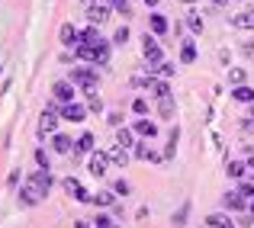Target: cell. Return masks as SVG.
I'll return each mask as SVG.
<instances>
[{"label":"cell","instance_id":"obj_3","mask_svg":"<svg viewBox=\"0 0 254 228\" xmlns=\"http://www.w3.org/2000/svg\"><path fill=\"white\" fill-rule=\"evenodd\" d=\"M71 84L84 87V90H97V71L93 68H74L71 71Z\"/></svg>","mask_w":254,"mask_h":228},{"label":"cell","instance_id":"obj_19","mask_svg":"<svg viewBox=\"0 0 254 228\" xmlns=\"http://www.w3.org/2000/svg\"><path fill=\"white\" fill-rule=\"evenodd\" d=\"M232 97H235L238 103H254V90H251V87H245V84H238L235 90H232Z\"/></svg>","mask_w":254,"mask_h":228},{"label":"cell","instance_id":"obj_45","mask_svg":"<svg viewBox=\"0 0 254 228\" xmlns=\"http://www.w3.org/2000/svg\"><path fill=\"white\" fill-rule=\"evenodd\" d=\"M145 3H148V6H158V3H161V0H145Z\"/></svg>","mask_w":254,"mask_h":228},{"label":"cell","instance_id":"obj_26","mask_svg":"<svg viewBox=\"0 0 254 228\" xmlns=\"http://www.w3.org/2000/svg\"><path fill=\"white\" fill-rule=\"evenodd\" d=\"M180 61L184 64H190V61H196V49H193V42H187L184 49H180Z\"/></svg>","mask_w":254,"mask_h":228},{"label":"cell","instance_id":"obj_30","mask_svg":"<svg viewBox=\"0 0 254 228\" xmlns=\"http://www.w3.org/2000/svg\"><path fill=\"white\" fill-rule=\"evenodd\" d=\"M93 203H97V206H116V196L106 190V193H97V196H93Z\"/></svg>","mask_w":254,"mask_h":228},{"label":"cell","instance_id":"obj_33","mask_svg":"<svg viewBox=\"0 0 254 228\" xmlns=\"http://www.w3.org/2000/svg\"><path fill=\"white\" fill-rule=\"evenodd\" d=\"M93 228H119V222H113L110 216H97L93 219Z\"/></svg>","mask_w":254,"mask_h":228},{"label":"cell","instance_id":"obj_11","mask_svg":"<svg viewBox=\"0 0 254 228\" xmlns=\"http://www.w3.org/2000/svg\"><path fill=\"white\" fill-rule=\"evenodd\" d=\"M222 206H225V209H235V212H242V209H248L251 203H248V199H245L238 190H232V193H225V196H222Z\"/></svg>","mask_w":254,"mask_h":228},{"label":"cell","instance_id":"obj_29","mask_svg":"<svg viewBox=\"0 0 254 228\" xmlns=\"http://www.w3.org/2000/svg\"><path fill=\"white\" fill-rule=\"evenodd\" d=\"M132 113H135V116H145V113H148V100L135 97V100H132Z\"/></svg>","mask_w":254,"mask_h":228},{"label":"cell","instance_id":"obj_21","mask_svg":"<svg viewBox=\"0 0 254 228\" xmlns=\"http://www.w3.org/2000/svg\"><path fill=\"white\" fill-rule=\"evenodd\" d=\"M81 42H84V45H93V42H103V39H100V29H97V26H93V23H90V26H87V29L81 32Z\"/></svg>","mask_w":254,"mask_h":228},{"label":"cell","instance_id":"obj_20","mask_svg":"<svg viewBox=\"0 0 254 228\" xmlns=\"http://www.w3.org/2000/svg\"><path fill=\"white\" fill-rule=\"evenodd\" d=\"M135 158H138V161H161V154L151 151L148 142H145V145H135Z\"/></svg>","mask_w":254,"mask_h":228},{"label":"cell","instance_id":"obj_31","mask_svg":"<svg viewBox=\"0 0 254 228\" xmlns=\"http://www.w3.org/2000/svg\"><path fill=\"white\" fill-rule=\"evenodd\" d=\"M151 74H161V77H171L174 74V64H168V61H161V64H155V68H148Z\"/></svg>","mask_w":254,"mask_h":228},{"label":"cell","instance_id":"obj_42","mask_svg":"<svg viewBox=\"0 0 254 228\" xmlns=\"http://www.w3.org/2000/svg\"><path fill=\"white\" fill-rule=\"evenodd\" d=\"M110 122L119 129V125H123V113H110Z\"/></svg>","mask_w":254,"mask_h":228},{"label":"cell","instance_id":"obj_13","mask_svg":"<svg viewBox=\"0 0 254 228\" xmlns=\"http://www.w3.org/2000/svg\"><path fill=\"white\" fill-rule=\"evenodd\" d=\"M232 26L235 29H254V10H242L232 16Z\"/></svg>","mask_w":254,"mask_h":228},{"label":"cell","instance_id":"obj_1","mask_svg":"<svg viewBox=\"0 0 254 228\" xmlns=\"http://www.w3.org/2000/svg\"><path fill=\"white\" fill-rule=\"evenodd\" d=\"M77 58L87 61V64H106V61H110V45H106V42L81 45V49H77Z\"/></svg>","mask_w":254,"mask_h":228},{"label":"cell","instance_id":"obj_9","mask_svg":"<svg viewBox=\"0 0 254 228\" xmlns=\"http://www.w3.org/2000/svg\"><path fill=\"white\" fill-rule=\"evenodd\" d=\"M84 116H87V106H81V103H64L62 106V119H68V122H84Z\"/></svg>","mask_w":254,"mask_h":228},{"label":"cell","instance_id":"obj_16","mask_svg":"<svg viewBox=\"0 0 254 228\" xmlns=\"http://www.w3.org/2000/svg\"><path fill=\"white\" fill-rule=\"evenodd\" d=\"M206 225H209V228H235V225H232V219L222 216V212H212V216L206 219Z\"/></svg>","mask_w":254,"mask_h":228},{"label":"cell","instance_id":"obj_44","mask_svg":"<svg viewBox=\"0 0 254 228\" xmlns=\"http://www.w3.org/2000/svg\"><path fill=\"white\" fill-rule=\"evenodd\" d=\"M212 3H216V6H225V3H229V0H212Z\"/></svg>","mask_w":254,"mask_h":228},{"label":"cell","instance_id":"obj_17","mask_svg":"<svg viewBox=\"0 0 254 228\" xmlns=\"http://www.w3.org/2000/svg\"><path fill=\"white\" fill-rule=\"evenodd\" d=\"M158 113H161V119H174V100H171V93H168V97H158Z\"/></svg>","mask_w":254,"mask_h":228},{"label":"cell","instance_id":"obj_40","mask_svg":"<svg viewBox=\"0 0 254 228\" xmlns=\"http://www.w3.org/2000/svg\"><path fill=\"white\" fill-rule=\"evenodd\" d=\"M36 161H39V167H49V154H45L42 148H39V151H36Z\"/></svg>","mask_w":254,"mask_h":228},{"label":"cell","instance_id":"obj_47","mask_svg":"<svg viewBox=\"0 0 254 228\" xmlns=\"http://www.w3.org/2000/svg\"><path fill=\"white\" fill-rule=\"evenodd\" d=\"M74 228H90V225H87V222H77V225H74Z\"/></svg>","mask_w":254,"mask_h":228},{"label":"cell","instance_id":"obj_48","mask_svg":"<svg viewBox=\"0 0 254 228\" xmlns=\"http://www.w3.org/2000/svg\"><path fill=\"white\" fill-rule=\"evenodd\" d=\"M180 3H193V0H180Z\"/></svg>","mask_w":254,"mask_h":228},{"label":"cell","instance_id":"obj_18","mask_svg":"<svg viewBox=\"0 0 254 228\" xmlns=\"http://www.w3.org/2000/svg\"><path fill=\"white\" fill-rule=\"evenodd\" d=\"M135 132H138V135H145V138H155L158 135V125L148 122V119H138V122H135Z\"/></svg>","mask_w":254,"mask_h":228},{"label":"cell","instance_id":"obj_46","mask_svg":"<svg viewBox=\"0 0 254 228\" xmlns=\"http://www.w3.org/2000/svg\"><path fill=\"white\" fill-rule=\"evenodd\" d=\"M248 216H254V199H251V206H248Z\"/></svg>","mask_w":254,"mask_h":228},{"label":"cell","instance_id":"obj_6","mask_svg":"<svg viewBox=\"0 0 254 228\" xmlns=\"http://www.w3.org/2000/svg\"><path fill=\"white\" fill-rule=\"evenodd\" d=\"M58 36H62V45H64V49H74V52H77V49L84 45V42H81V32H77V29H74L71 23H64Z\"/></svg>","mask_w":254,"mask_h":228},{"label":"cell","instance_id":"obj_41","mask_svg":"<svg viewBox=\"0 0 254 228\" xmlns=\"http://www.w3.org/2000/svg\"><path fill=\"white\" fill-rule=\"evenodd\" d=\"M245 173H248V177L254 180V158H248V161H245Z\"/></svg>","mask_w":254,"mask_h":228},{"label":"cell","instance_id":"obj_28","mask_svg":"<svg viewBox=\"0 0 254 228\" xmlns=\"http://www.w3.org/2000/svg\"><path fill=\"white\" fill-rule=\"evenodd\" d=\"M87 110H97V113L103 110V100L97 97V90H87Z\"/></svg>","mask_w":254,"mask_h":228},{"label":"cell","instance_id":"obj_2","mask_svg":"<svg viewBox=\"0 0 254 228\" xmlns=\"http://www.w3.org/2000/svg\"><path fill=\"white\" fill-rule=\"evenodd\" d=\"M110 10H113V0H90V6H87V19H90L93 26H100V23L110 19Z\"/></svg>","mask_w":254,"mask_h":228},{"label":"cell","instance_id":"obj_25","mask_svg":"<svg viewBox=\"0 0 254 228\" xmlns=\"http://www.w3.org/2000/svg\"><path fill=\"white\" fill-rule=\"evenodd\" d=\"M225 173H229V177H245V164L242 161H229V164H225Z\"/></svg>","mask_w":254,"mask_h":228},{"label":"cell","instance_id":"obj_10","mask_svg":"<svg viewBox=\"0 0 254 228\" xmlns=\"http://www.w3.org/2000/svg\"><path fill=\"white\" fill-rule=\"evenodd\" d=\"M29 183H32V186H39V190L49 196V190H52V173H49V167H39V171L29 177Z\"/></svg>","mask_w":254,"mask_h":228},{"label":"cell","instance_id":"obj_34","mask_svg":"<svg viewBox=\"0 0 254 228\" xmlns=\"http://www.w3.org/2000/svg\"><path fill=\"white\" fill-rule=\"evenodd\" d=\"M113 42H116V45H126V42H129V26H119L116 36H113Z\"/></svg>","mask_w":254,"mask_h":228},{"label":"cell","instance_id":"obj_4","mask_svg":"<svg viewBox=\"0 0 254 228\" xmlns=\"http://www.w3.org/2000/svg\"><path fill=\"white\" fill-rule=\"evenodd\" d=\"M52 97H55L58 103H74V84H71V80H55V84H52Z\"/></svg>","mask_w":254,"mask_h":228},{"label":"cell","instance_id":"obj_36","mask_svg":"<svg viewBox=\"0 0 254 228\" xmlns=\"http://www.w3.org/2000/svg\"><path fill=\"white\" fill-rule=\"evenodd\" d=\"M113 10H119L123 16H132V6H129V0H113Z\"/></svg>","mask_w":254,"mask_h":228},{"label":"cell","instance_id":"obj_7","mask_svg":"<svg viewBox=\"0 0 254 228\" xmlns=\"http://www.w3.org/2000/svg\"><path fill=\"white\" fill-rule=\"evenodd\" d=\"M64 193H68V196H74L77 199V203H90V193H87L84 190V186H81V180H74V177H68V180H64Z\"/></svg>","mask_w":254,"mask_h":228},{"label":"cell","instance_id":"obj_15","mask_svg":"<svg viewBox=\"0 0 254 228\" xmlns=\"http://www.w3.org/2000/svg\"><path fill=\"white\" fill-rule=\"evenodd\" d=\"M168 29H171L168 16H164V13H151V32H155V36H164Z\"/></svg>","mask_w":254,"mask_h":228},{"label":"cell","instance_id":"obj_38","mask_svg":"<svg viewBox=\"0 0 254 228\" xmlns=\"http://www.w3.org/2000/svg\"><path fill=\"white\" fill-rule=\"evenodd\" d=\"M238 193H242V196L251 203V199H254V183H242V186H238Z\"/></svg>","mask_w":254,"mask_h":228},{"label":"cell","instance_id":"obj_24","mask_svg":"<svg viewBox=\"0 0 254 228\" xmlns=\"http://www.w3.org/2000/svg\"><path fill=\"white\" fill-rule=\"evenodd\" d=\"M74 148L81 151V154H87V151L93 148V135H90V132H84V135H81V138H77V142H74Z\"/></svg>","mask_w":254,"mask_h":228},{"label":"cell","instance_id":"obj_23","mask_svg":"<svg viewBox=\"0 0 254 228\" xmlns=\"http://www.w3.org/2000/svg\"><path fill=\"white\" fill-rule=\"evenodd\" d=\"M110 161H113V164H119V167H123V164H126V161H129V151H126V148H123V145H116V148H113V151H110Z\"/></svg>","mask_w":254,"mask_h":228},{"label":"cell","instance_id":"obj_27","mask_svg":"<svg viewBox=\"0 0 254 228\" xmlns=\"http://www.w3.org/2000/svg\"><path fill=\"white\" fill-rule=\"evenodd\" d=\"M229 80H232L235 87L245 84V80H248V71H245V68H232V71H229Z\"/></svg>","mask_w":254,"mask_h":228},{"label":"cell","instance_id":"obj_35","mask_svg":"<svg viewBox=\"0 0 254 228\" xmlns=\"http://www.w3.org/2000/svg\"><path fill=\"white\" fill-rule=\"evenodd\" d=\"M116 145L129 148V145H132V132H129V129H119V135H116Z\"/></svg>","mask_w":254,"mask_h":228},{"label":"cell","instance_id":"obj_12","mask_svg":"<svg viewBox=\"0 0 254 228\" xmlns=\"http://www.w3.org/2000/svg\"><path fill=\"white\" fill-rule=\"evenodd\" d=\"M55 129H58V119H55V113H52V110H45L42 116H39V135H52Z\"/></svg>","mask_w":254,"mask_h":228},{"label":"cell","instance_id":"obj_8","mask_svg":"<svg viewBox=\"0 0 254 228\" xmlns=\"http://www.w3.org/2000/svg\"><path fill=\"white\" fill-rule=\"evenodd\" d=\"M42 199H45V193L39 190V186H32V183H26L23 193H19V203H23V206H39Z\"/></svg>","mask_w":254,"mask_h":228},{"label":"cell","instance_id":"obj_14","mask_svg":"<svg viewBox=\"0 0 254 228\" xmlns=\"http://www.w3.org/2000/svg\"><path fill=\"white\" fill-rule=\"evenodd\" d=\"M106 164H110V154H93V158H90V173H93V177H103V173H106Z\"/></svg>","mask_w":254,"mask_h":228},{"label":"cell","instance_id":"obj_39","mask_svg":"<svg viewBox=\"0 0 254 228\" xmlns=\"http://www.w3.org/2000/svg\"><path fill=\"white\" fill-rule=\"evenodd\" d=\"M113 193H123L126 196V193H129V183H126V180H116V183H113Z\"/></svg>","mask_w":254,"mask_h":228},{"label":"cell","instance_id":"obj_22","mask_svg":"<svg viewBox=\"0 0 254 228\" xmlns=\"http://www.w3.org/2000/svg\"><path fill=\"white\" fill-rule=\"evenodd\" d=\"M187 216H190V203H184V206H180V209L174 212V219H171V222L177 225V228H184V225H187Z\"/></svg>","mask_w":254,"mask_h":228},{"label":"cell","instance_id":"obj_5","mask_svg":"<svg viewBox=\"0 0 254 228\" xmlns=\"http://www.w3.org/2000/svg\"><path fill=\"white\" fill-rule=\"evenodd\" d=\"M142 52L151 64H161V45H158V39L148 36V32H145V39H142Z\"/></svg>","mask_w":254,"mask_h":228},{"label":"cell","instance_id":"obj_37","mask_svg":"<svg viewBox=\"0 0 254 228\" xmlns=\"http://www.w3.org/2000/svg\"><path fill=\"white\" fill-rule=\"evenodd\" d=\"M187 26H190L193 32H203V19H199L196 13H190V16H187Z\"/></svg>","mask_w":254,"mask_h":228},{"label":"cell","instance_id":"obj_32","mask_svg":"<svg viewBox=\"0 0 254 228\" xmlns=\"http://www.w3.org/2000/svg\"><path fill=\"white\" fill-rule=\"evenodd\" d=\"M52 145H55V151H71V138L68 135H55V142H52Z\"/></svg>","mask_w":254,"mask_h":228},{"label":"cell","instance_id":"obj_43","mask_svg":"<svg viewBox=\"0 0 254 228\" xmlns=\"http://www.w3.org/2000/svg\"><path fill=\"white\" fill-rule=\"evenodd\" d=\"M242 52H245L248 58H254V42H242Z\"/></svg>","mask_w":254,"mask_h":228}]
</instances>
